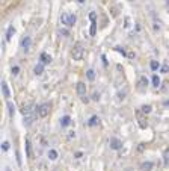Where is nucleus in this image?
Masks as SVG:
<instances>
[{"label":"nucleus","mask_w":169,"mask_h":171,"mask_svg":"<svg viewBox=\"0 0 169 171\" xmlns=\"http://www.w3.org/2000/svg\"><path fill=\"white\" fill-rule=\"evenodd\" d=\"M109 145L112 150H121L122 148V141L118 139V138H110L109 139Z\"/></svg>","instance_id":"4"},{"label":"nucleus","mask_w":169,"mask_h":171,"mask_svg":"<svg viewBox=\"0 0 169 171\" xmlns=\"http://www.w3.org/2000/svg\"><path fill=\"white\" fill-rule=\"evenodd\" d=\"M2 91H3V97L5 98H9L11 97V92H9V88H8V84L6 82H2Z\"/></svg>","instance_id":"12"},{"label":"nucleus","mask_w":169,"mask_h":171,"mask_svg":"<svg viewBox=\"0 0 169 171\" xmlns=\"http://www.w3.org/2000/svg\"><path fill=\"white\" fill-rule=\"evenodd\" d=\"M159 85H160V77H159L157 74H154V76H153V86L159 88Z\"/></svg>","instance_id":"24"},{"label":"nucleus","mask_w":169,"mask_h":171,"mask_svg":"<svg viewBox=\"0 0 169 171\" xmlns=\"http://www.w3.org/2000/svg\"><path fill=\"white\" fill-rule=\"evenodd\" d=\"M147 85H148V79H147L145 76H140V77H139V80H137V88L142 91V89H145V88H147Z\"/></svg>","instance_id":"7"},{"label":"nucleus","mask_w":169,"mask_h":171,"mask_svg":"<svg viewBox=\"0 0 169 171\" xmlns=\"http://www.w3.org/2000/svg\"><path fill=\"white\" fill-rule=\"evenodd\" d=\"M77 2H79V3H83L84 0H77Z\"/></svg>","instance_id":"40"},{"label":"nucleus","mask_w":169,"mask_h":171,"mask_svg":"<svg viewBox=\"0 0 169 171\" xmlns=\"http://www.w3.org/2000/svg\"><path fill=\"white\" fill-rule=\"evenodd\" d=\"M124 23H126V24H124V27H130V18H128V17L124 18Z\"/></svg>","instance_id":"34"},{"label":"nucleus","mask_w":169,"mask_h":171,"mask_svg":"<svg viewBox=\"0 0 169 171\" xmlns=\"http://www.w3.org/2000/svg\"><path fill=\"white\" fill-rule=\"evenodd\" d=\"M33 123V117L32 115H24V126L26 127H30Z\"/></svg>","instance_id":"17"},{"label":"nucleus","mask_w":169,"mask_h":171,"mask_svg":"<svg viewBox=\"0 0 169 171\" xmlns=\"http://www.w3.org/2000/svg\"><path fill=\"white\" fill-rule=\"evenodd\" d=\"M50 108H51L50 103H42V105H40V106L36 108V115L41 117V118H45V117L50 114Z\"/></svg>","instance_id":"3"},{"label":"nucleus","mask_w":169,"mask_h":171,"mask_svg":"<svg viewBox=\"0 0 169 171\" xmlns=\"http://www.w3.org/2000/svg\"><path fill=\"white\" fill-rule=\"evenodd\" d=\"M68 15H70V14H62V15H60V21H62V24H65V26H68Z\"/></svg>","instance_id":"25"},{"label":"nucleus","mask_w":169,"mask_h":171,"mask_svg":"<svg viewBox=\"0 0 169 171\" xmlns=\"http://www.w3.org/2000/svg\"><path fill=\"white\" fill-rule=\"evenodd\" d=\"M84 55V47L82 43H76L74 48H73V59L74 61H82Z\"/></svg>","instance_id":"1"},{"label":"nucleus","mask_w":169,"mask_h":171,"mask_svg":"<svg viewBox=\"0 0 169 171\" xmlns=\"http://www.w3.org/2000/svg\"><path fill=\"white\" fill-rule=\"evenodd\" d=\"M89 18H91V21L97 20V15H95V12H91V14H89Z\"/></svg>","instance_id":"35"},{"label":"nucleus","mask_w":169,"mask_h":171,"mask_svg":"<svg viewBox=\"0 0 169 171\" xmlns=\"http://www.w3.org/2000/svg\"><path fill=\"white\" fill-rule=\"evenodd\" d=\"M15 34V27L11 24L9 27H8V30H6V41H9L11 38H12V35Z\"/></svg>","instance_id":"15"},{"label":"nucleus","mask_w":169,"mask_h":171,"mask_svg":"<svg viewBox=\"0 0 169 171\" xmlns=\"http://www.w3.org/2000/svg\"><path fill=\"white\" fill-rule=\"evenodd\" d=\"M159 67H160V65H159V62H157V61H151V62H150V68H151L153 71H157V70H159Z\"/></svg>","instance_id":"21"},{"label":"nucleus","mask_w":169,"mask_h":171,"mask_svg":"<svg viewBox=\"0 0 169 171\" xmlns=\"http://www.w3.org/2000/svg\"><path fill=\"white\" fill-rule=\"evenodd\" d=\"M163 162H165V167H169V147L163 153Z\"/></svg>","instance_id":"20"},{"label":"nucleus","mask_w":169,"mask_h":171,"mask_svg":"<svg viewBox=\"0 0 169 171\" xmlns=\"http://www.w3.org/2000/svg\"><path fill=\"white\" fill-rule=\"evenodd\" d=\"M11 73H12V76H17V74L20 73V67H18V65H15V67H12V70H11Z\"/></svg>","instance_id":"27"},{"label":"nucleus","mask_w":169,"mask_h":171,"mask_svg":"<svg viewBox=\"0 0 169 171\" xmlns=\"http://www.w3.org/2000/svg\"><path fill=\"white\" fill-rule=\"evenodd\" d=\"M98 123H100V118H98L97 115H94V117H91V118H89L88 126H89V127H94V126H97Z\"/></svg>","instance_id":"14"},{"label":"nucleus","mask_w":169,"mask_h":171,"mask_svg":"<svg viewBox=\"0 0 169 171\" xmlns=\"http://www.w3.org/2000/svg\"><path fill=\"white\" fill-rule=\"evenodd\" d=\"M17 164L21 165V158H20V153H18V151H17Z\"/></svg>","instance_id":"36"},{"label":"nucleus","mask_w":169,"mask_h":171,"mask_svg":"<svg viewBox=\"0 0 169 171\" xmlns=\"http://www.w3.org/2000/svg\"><path fill=\"white\" fill-rule=\"evenodd\" d=\"M8 109H9V115L14 117V114H15V106H14V103L8 102Z\"/></svg>","instance_id":"22"},{"label":"nucleus","mask_w":169,"mask_h":171,"mask_svg":"<svg viewBox=\"0 0 169 171\" xmlns=\"http://www.w3.org/2000/svg\"><path fill=\"white\" fill-rule=\"evenodd\" d=\"M142 114H143L142 111H136V117H137V121H139V126H140V129H147L148 123L145 121V118H143V115H142Z\"/></svg>","instance_id":"6"},{"label":"nucleus","mask_w":169,"mask_h":171,"mask_svg":"<svg viewBox=\"0 0 169 171\" xmlns=\"http://www.w3.org/2000/svg\"><path fill=\"white\" fill-rule=\"evenodd\" d=\"M168 71H169V67H168V65H166V64H163V65H162V68H160V73H163V74H166Z\"/></svg>","instance_id":"29"},{"label":"nucleus","mask_w":169,"mask_h":171,"mask_svg":"<svg viewBox=\"0 0 169 171\" xmlns=\"http://www.w3.org/2000/svg\"><path fill=\"white\" fill-rule=\"evenodd\" d=\"M48 159H50V161H56V159H57V151H56L54 148L48 150Z\"/></svg>","instance_id":"18"},{"label":"nucleus","mask_w":169,"mask_h":171,"mask_svg":"<svg viewBox=\"0 0 169 171\" xmlns=\"http://www.w3.org/2000/svg\"><path fill=\"white\" fill-rule=\"evenodd\" d=\"M140 111H142V112H143V114H145V115H147V114H150V112H151V111H153V108H151V106H150V105H143V106H142V108H140Z\"/></svg>","instance_id":"23"},{"label":"nucleus","mask_w":169,"mask_h":171,"mask_svg":"<svg viewBox=\"0 0 169 171\" xmlns=\"http://www.w3.org/2000/svg\"><path fill=\"white\" fill-rule=\"evenodd\" d=\"M89 34H91V37H94L95 34H97V21L94 20L92 23H91V29H89Z\"/></svg>","instance_id":"19"},{"label":"nucleus","mask_w":169,"mask_h":171,"mask_svg":"<svg viewBox=\"0 0 169 171\" xmlns=\"http://www.w3.org/2000/svg\"><path fill=\"white\" fill-rule=\"evenodd\" d=\"M165 105H166V106H169V100H166V102H165Z\"/></svg>","instance_id":"39"},{"label":"nucleus","mask_w":169,"mask_h":171,"mask_svg":"<svg viewBox=\"0 0 169 171\" xmlns=\"http://www.w3.org/2000/svg\"><path fill=\"white\" fill-rule=\"evenodd\" d=\"M33 73H35L36 76H41L42 73H44V64H41V62H40V64H36V65H35V68H33Z\"/></svg>","instance_id":"13"},{"label":"nucleus","mask_w":169,"mask_h":171,"mask_svg":"<svg viewBox=\"0 0 169 171\" xmlns=\"http://www.w3.org/2000/svg\"><path fill=\"white\" fill-rule=\"evenodd\" d=\"M71 124V117L70 115H64L62 118H60V126L62 127H67V126H70Z\"/></svg>","instance_id":"10"},{"label":"nucleus","mask_w":169,"mask_h":171,"mask_svg":"<svg viewBox=\"0 0 169 171\" xmlns=\"http://www.w3.org/2000/svg\"><path fill=\"white\" fill-rule=\"evenodd\" d=\"M86 76H88L89 80H94V79H95V71H94V70H88V71H86Z\"/></svg>","instance_id":"26"},{"label":"nucleus","mask_w":169,"mask_h":171,"mask_svg":"<svg viewBox=\"0 0 169 171\" xmlns=\"http://www.w3.org/2000/svg\"><path fill=\"white\" fill-rule=\"evenodd\" d=\"M2 148H3V151H8V150H9V142L5 141V142L2 144Z\"/></svg>","instance_id":"32"},{"label":"nucleus","mask_w":169,"mask_h":171,"mask_svg":"<svg viewBox=\"0 0 169 171\" xmlns=\"http://www.w3.org/2000/svg\"><path fill=\"white\" fill-rule=\"evenodd\" d=\"M26 153H27V158L32 159L33 158V153H32V144H30V139L26 138Z\"/></svg>","instance_id":"9"},{"label":"nucleus","mask_w":169,"mask_h":171,"mask_svg":"<svg viewBox=\"0 0 169 171\" xmlns=\"http://www.w3.org/2000/svg\"><path fill=\"white\" fill-rule=\"evenodd\" d=\"M30 45H32V38H30V37H24V38L21 40V48H23L24 52H29V50H30Z\"/></svg>","instance_id":"5"},{"label":"nucleus","mask_w":169,"mask_h":171,"mask_svg":"<svg viewBox=\"0 0 169 171\" xmlns=\"http://www.w3.org/2000/svg\"><path fill=\"white\" fill-rule=\"evenodd\" d=\"M160 24H162L160 21H157V20H154V29H156V30H160V29H162V26H160Z\"/></svg>","instance_id":"30"},{"label":"nucleus","mask_w":169,"mask_h":171,"mask_svg":"<svg viewBox=\"0 0 169 171\" xmlns=\"http://www.w3.org/2000/svg\"><path fill=\"white\" fill-rule=\"evenodd\" d=\"M82 156H83V153H80V151H79V153H76V158H77V159H79V158H82Z\"/></svg>","instance_id":"38"},{"label":"nucleus","mask_w":169,"mask_h":171,"mask_svg":"<svg viewBox=\"0 0 169 171\" xmlns=\"http://www.w3.org/2000/svg\"><path fill=\"white\" fill-rule=\"evenodd\" d=\"M76 21H77V17L74 14H70L68 15V27H73L76 24Z\"/></svg>","instance_id":"16"},{"label":"nucleus","mask_w":169,"mask_h":171,"mask_svg":"<svg viewBox=\"0 0 169 171\" xmlns=\"http://www.w3.org/2000/svg\"><path fill=\"white\" fill-rule=\"evenodd\" d=\"M59 34L64 35V37H70V32H68L67 29H59Z\"/></svg>","instance_id":"31"},{"label":"nucleus","mask_w":169,"mask_h":171,"mask_svg":"<svg viewBox=\"0 0 169 171\" xmlns=\"http://www.w3.org/2000/svg\"><path fill=\"white\" fill-rule=\"evenodd\" d=\"M153 167H154V164H153L151 161L143 162V164L140 165V171H151V170H153Z\"/></svg>","instance_id":"11"},{"label":"nucleus","mask_w":169,"mask_h":171,"mask_svg":"<svg viewBox=\"0 0 169 171\" xmlns=\"http://www.w3.org/2000/svg\"><path fill=\"white\" fill-rule=\"evenodd\" d=\"M76 91H77V95L80 97V100H82L83 103H88V102H89V98H88V95H86V85H84L83 82H79V84H77Z\"/></svg>","instance_id":"2"},{"label":"nucleus","mask_w":169,"mask_h":171,"mask_svg":"<svg viewBox=\"0 0 169 171\" xmlns=\"http://www.w3.org/2000/svg\"><path fill=\"white\" fill-rule=\"evenodd\" d=\"M76 136V132H70V135H68V138L71 139V138H74Z\"/></svg>","instance_id":"37"},{"label":"nucleus","mask_w":169,"mask_h":171,"mask_svg":"<svg viewBox=\"0 0 169 171\" xmlns=\"http://www.w3.org/2000/svg\"><path fill=\"white\" fill-rule=\"evenodd\" d=\"M115 50H116L118 53H121L122 56H126V55H127V53H126V50H124L122 47H119V45H116V47H115Z\"/></svg>","instance_id":"28"},{"label":"nucleus","mask_w":169,"mask_h":171,"mask_svg":"<svg viewBox=\"0 0 169 171\" xmlns=\"http://www.w3.org/2000/svg\"><path fill=\"white\" fill-rule=\"evenodd\" d=\"M166 3H168V6H169V0H166Z\"/></svg>","instance_id":"41"},{"label":"nucleus","mask_w":169,"mask_h":171,"mask_svg":"<svg viewBox=\"0 0 169 171\" xmlns=\"http://www.w3.org/2000/svg\"><path fill=\"white\" fill-rule=\"evenodd\" d=\"M92 100H95V102H98V100H100V92H97V91H95V92L92 94Z\"/></svg>","instance_id":"33"},{"label":"nucleus","mask_w":169,"mask_h":171,"mask_svg":"<svg viewBox=\"0 0 169 171\" xmlns=\"http://www.w3.org/2000/svg\"><path fill=\"white\" fill-rule=\"evenodd\" d=\"M40 61H41V64H44V65H47V64H50V62H51V56H50L48 53L42 52V53H41V56H40Z\"/></svg>","instance_id":"8"}]
</instances>
